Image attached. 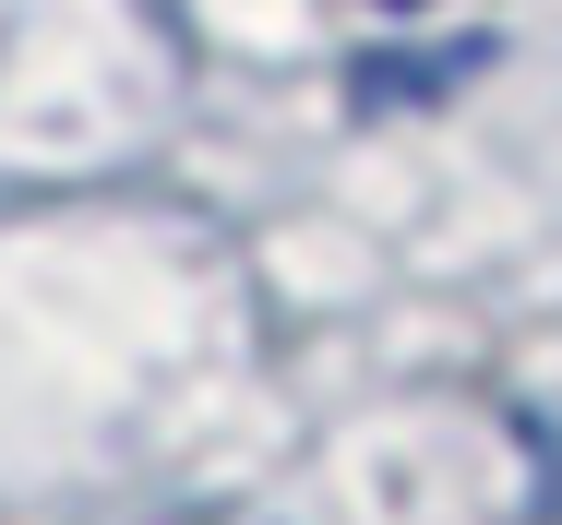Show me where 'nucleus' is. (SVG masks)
Returning <instances> with one entry per match:
<instances>
[{
  "label": "nucleus",
  "mask_w": 562,
  "mask_h": 525,
  "mask_svg": "<svg viewBox=\"0 0 562 525\" xmlns=\"http://www.w3.org/2000/svg\"><path fill=\"white\" fill-rule=\"evenodd\" d=\"M383 12H419V0H383Z\"/></svg>",
  "instance_id": "f257e3e1"
}]
</instances>
